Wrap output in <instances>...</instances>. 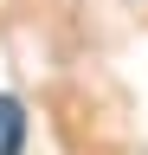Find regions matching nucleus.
Segmentation results:
<instances>
[{
  "label": "nucleus",
  "mask_w": 148,
  "mask_h": 155,
  "mask_svg": "<svg viewBox=\"0 0 148 155\" xmlns=\"http://www.w3.org/2000/svg\"><path fill=\"white\" fill-rule=\"evenodd\" d=\"M20 149H26V110L0 97V155H20Z\"/></svg>",
  "instance_id": "obj_1"
}]
</instances>
